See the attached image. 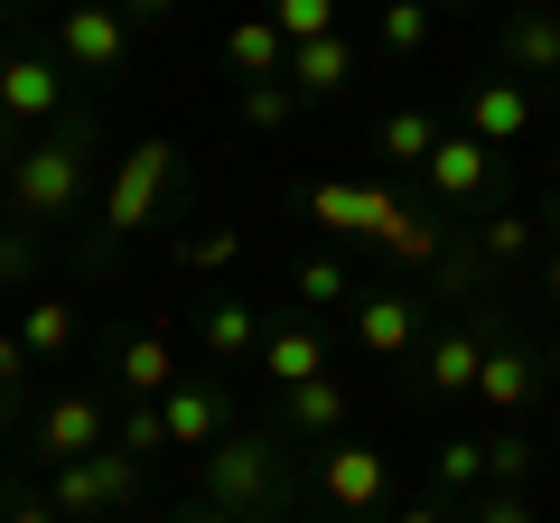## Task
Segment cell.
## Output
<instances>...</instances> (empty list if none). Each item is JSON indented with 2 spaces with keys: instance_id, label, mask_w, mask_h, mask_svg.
I'll use <instances>...</instances> for the list:
<instances>
[{
  "instance_id": "6da1fadb",
  "label": "cell",
  "mask_w": 560,
  "mask_h": 523,
  "mask_svg": "<svg viewBox=\"0 0 560 523\" xmlns=\"http://www.w3.org/2000/svg\"><path fill=\"white\" fill-rule=\"evenodd\" d=\"M197 467H206V504H224V514H243V523H271L280 504L300 496L290 430H224Z\"/></svg>"
},
{
  "instance_id": "7a4b0ae2",
  "label": "cell",
  "mask_w": 560,
  "mask_h": 523,
  "mask_svg": "<svg viewBox=\"0 0 560 523\" xmlns=\"http://www.w3.org/2000/svg\"><path fill=\"white\" fill-rule=\"evenodd\" d=\"M84 187H94V121H57L38 150H20V168H10V216L28 224H57L84 206Z\"/></svg>"
},
{
  "instance_id": "3957f363",
  "label": "cell",
  "mask_w": 560,
  "mask_h": 523,
  "mask_svg": "<svg viewBox=\"0 0 560 523\" xmlns=\"http://www.w3.org/2000/svg\"><path fill=\"white\" fill-rule=\"evenodd\" d=\"M168 187H178V150H168V141H131L121 168H113V187H103V234L131 243L140 224H160Z\"/></svg>"
},
{
  "instance_id": "277c9868",
  "label": "cell",
  "mask_w": 560,
  "mask_h": 523,
  "mask_svg": "<svg viewBox=\"0 0 560 523\" xmlns=\"http://www.w3.org/2000/svg\"><path fill=\"white\" fill-rule=\"evenodd\" d=\"M318 504L346 514V523H374L383 504H393V458L364 449V440H327L318 449Z\"/></svg>"
},
{
  "instance_id": "5b68a950",
  "label": "cell",
  "mask_w": 560,
  "mask_h": 523,
  "mask_svg": "<svg viewBox=\"0 0 560 523\" xmlns=\"http://www.w3.org/2000/svg\"><path fill=\"white\" fill-rule=\"evenodd\" d=\"M57 57L75 66V75H121V57H131L121 0H66L57 10Z\"/></svg>"
},
{
  "instance_id": "8992f818",
  "label": "cell",
  "mask_w": 560,
  "mask_h": 523,
  "mask_svg": "<svg viewBox=\"0 0 560 523\" xmlns=\"http://www.w3.org/2000/svg\"><path fill=\"white\" fill-rule=\"evenodd\" d=\"M420 178H430V197H440V206H504L495 197L504 168H495V150H486L477 131H448V141L420 160Z\"/></svg>"
},
{
  "instance_id": "52a82bcc",
  "label": "cell",
  "mask_w": 560,
  "mask_h": 523,
  "mask_svg": "<svg viewBox=\"0 0 560 523\" xmlns=\"http://www.w3.org/2000/svg\"><path fill=\"white\" fill-rule=\"evenodd\" d=\"M140 496V458L131 449H94V458H75V467H57V514H121V504Z\"/></svg>"
},
{
  "instance_id": "ba28073f",
  "label": "cell",
  "mask_w": 560,
  "mask_h": 523,
  "mask_svg": "<svg viewBox=\"0 0 560 523\" xmlns=\"http://www.w3.org/2000/svg\"><path fill=\"white\" fill-rule=\"evenodd\" d=\"M458 131H477L486 150L533 141V84H523V75H477L467 103H458Z\"/></svg>"
},
{
  "instance_id": "9c48e42d",
  "label": "cell",
  "mask_w": 560,
  "mask_h": 523,
  "mask_svg": "<svg viewBox=\"0 0 560 523\" xmlns=\"http://www.w3.org/2000/svg\"><path fill=\"white\" fill-rule=\"evenodd\" d=\"M160 411H168V449H197V458L224 440V430H234V393H224L215 374H178Z\"/></svg>"
},
{
  "instance_id": "30bf717a",
  "label": "cell",
  "mask_w": 560,
  "mask_h": 523,
  "mask_svg": "<svg viewBox=\"0 0 560 523\" xmlns=\"http://www.w3.org/2000/svg\"><path fill=\"white\" fill-rule=\"evenodd\" d=\"M94 449H113V411H103L94 393H57V403L38 411V458L75 467V458H94Z\"/></svg>"
},
{
  "instance_id": "8fae6325",
  "label": "cell",
  "mask_w": 560,
  "mask_h": 523,
  "mask_svg": "<svg viewBox=\"0 0 560 523\" xmlns=\"http://www.w3.org/2000/svg\"><path fill=\"white\" fill-rule=\"evenodd\" d=\"M420 309H430L420 290H355V346L383 364L420 356Z\"/></svg>"
},
{
  "instance_id": "7c38bea8",
  "label": "cell",
  "mask_w": 560,
  "mask_h": 523,
  "mask_svg": "<svg viewBox=\"0 0 560 523\" xmlns=\"http://www.w3.org/2000/svg\"><path fill=\"white\" fill-rule=\"evenodd\" d=\"M486 411H533L541 403V356L514 337V327H486V374H477Z\"/></svg>"
},
{
  "instance_id": "4fadbf2b",
  "label": "cell",
  "mask_w": 560,
  "mask_h": 523,
  "mask_svg": "<svg viewBox=\"0 0 560 523\" xmlns=\"http://www.w3.org/2000/svg\"><path fill=\"white\" fill-rule=\"evenodd\" d=\"M486 374V337L477 327H440V337H420V393L430 403H467Z\"/></svg>"
},
{
  "instance_id": "5bb4252c",
  "label": "cell",
  "mask_w": 560,
  "mask_h": 523,
  "mask_svg": "<svg viewBox=\"0 0 560 523\" xmlns=\"http://www.w3.org/2000/svg\"><path fill=\"white\" fill-rule=\"evenodd\" d=\"M0 113L10 121H57L66 113V57H0Z\"/></svg>"
},
{
  "instance_id": "9a60e30c",
  "label": "cell",
  "mask_w": 560,
  "mask_h": 523,
  "mask_svg": "<svg viewBox=\"0 0 560 523\" xmlns=\"http://www.w3.org/2000/svg\"><path fill=\"white\" fill-rule=\"evenodd\" d=\"M261 374H271L280 393H290V383H318V374H327V337H318V318H308V309H300V318H280L271 337H261Z\"/></svg>"
},
{
  "instance_id": "2e32d148",
  "label": "cell",
  "mask_w": 560,
  "mask_h": 523,
  "mask_svg": "<svg viewBox=\"0 0 560 523\" xmlns=\"http://www.w3.org/2000/svg\"><path fill=\"white\" fill-rule=\"evenodd\" d=\"M113 383L131 393V403H168V383H178L168 327H140V337H121V356H113Z\"/></svg>"
},
{
  "instance_id": "e0dca14e",
  "label": "cell",
  "mask_w": 560,
  "mask_h": 523,
  "mask_svg": "<svg viewBox=\"0 0 560 523\" xmlns=\"http://www.w3.org/2000/svg\"><path fill=\"white\" fill-rule=\"evenodd\" d=\"M280 430H290V440H346V383L337 374H318V383H290V393H280Z\"/></svg>"
},
{
  "instance_id": "ac0fdd59",
  "label": "cell",
  "mask_w": 560,
  "mask_h": 523,
  "mask_svg": "<svg viewBox=\"0 0 560 523\" xmlns=\"http://www.w3.org/2000/svg\"><path fill=\"white\" fill-rule=\"evenodd\" d=\"M197 337H206V356H215V364H253L271 327L253 318V300H206L197 309Z\"/></svg>"
},
{
  "instance_id": "d6986e66",
  "label": "cell",
  "mask_w": 560,
  "mask_h": 523,
  "mask_svg": "<svg viewBox=\"0 0 560 523\" xmlns=\"http://www.w3.org/2000/svg\"><path fill=\"white\" fill-rule=\"evenodd\" d=\"M224 57H234V75H243V84L290 75V38L271 28V10H253V20H234V28H224Z\"/></svg>"
},
{
  "instance_id": "ffe728a7",
  "label": "cell",
  "mask_w": 560,
  "mask_h": 523,
  "mask_svg": "<svg viewBox=\"0 0 560 523\" xmlns=\"http://www.w3.org/2000/svg\"><path fill=\"white\" fill-rule=\"evenodd\" d=\"M504 75H560V10H514L504 20Z\"/></svg>"
},
{
  "instance_id": "44dd1931",
  "label": "cell",
  "mask_w": 560,
  "mask_h": 523,
  "mask_svg": "<svg viewBox=\"0 0 560 523\" xmlns=\"http://www.w3.org/2000/svg\"><path fill=\"white\" fill-rule=\"evenodd\" d=\"M346 75H355V47L346 38H308V47H290V94H346Z\"/></svg>"
},
{
  "instance_id": "7402d4cb",
  "label": "cell",
  "mask_w": 560,
  "mask_h": 523,
  "mask_svg": "<svg viewBox=\"0 0 560 523\" xmlns=\"http://www.w3.org/2000/svg\"><path fill=\"white\" fill-rule=\"evenodd\" d=\"M374 141H383V160H393V168H420L430 150L448 141V121H440V113H420V103H401V113H383Z\"/></svg>"
},
{
  "instance_id": "603a6c76",
  "label": "cell",
  "mask_w": 560,
  "mask_h": 523,
  "mask_svg": "<svg viewBox=\"0 0 560 523\" xmlns=\"http://www.w3.org/2000/svg\"><path fill=\"white\" fill-rule=\"evenodd\" d=\"M430 486H440V504L448 496H486V440H467V430L440 440V449H430Z\"/></svg>"
},
{
  "instance_id": "cb8c5ba5",
  "label": "cell",
  "mask_w": 560,
  "mask_h": 523,
  "mask_svg": "<svg viewBox=\"0 0 560 523\" xmlns=\"http://www.w3.org/2000/svg\"><path fill=\"white\" fill-rule=\"evenodd\" d=\"M533 243H541V224L523 216V206H486V224H477V253L495 262V271H514V262L533 253Z\"/></svg>"
},
{
  "instance_id": "d4e9b609",
  "label": "cell",
  "mask_w": 560,
  "mask_h": 523,
  "mask_svg": "<svg viewBox=\"0 0 560 523\" xmlns=\"http://www.w3.org/2000/svg\"><path fill=\"white\" fill-rule=\"evenodd\" d=\"M20 346H28V364H57L66 346H75V309L66 300H28L20 309Z\"/></svg>"
},
{
  "instance_id": "484cf974",
  "label": "cell",
  "mask_w": 560,
  "mask_h": 523,
  "mask_svg": "<svg viewBox=\"0 0 560 523\" xmlns=\"http://www.w3.org/2000/svg\"><path fill=\"white\" fill-rule=\"evenodd\" d=\"M430 0H383L374 10V38H383V57H420V47H430Z\"/></svg>"
},
{
  "instance_id": "4316f807",
  "label": "cell",
  "mask_w": 560,
  "mask_h": 523,
  "mask_svg": "<svg viewBox=\"0 0 560 523\" xmlns=\"http://www.w3.org/2000/svg\"><path fill=\"white\" fill-rule=\"evenodd\" d=\"M533 467H541V449L523 440V430H486V486H533Z\"/></svg>"
},
{
  "instance_id": "83f0119b",
  "label": "cell",
  "mask_w": 560,
  "mask_h": 523,
  "mask_svg": "<svg viewBox=\"0 0 560 523\" xmlns=\"http://www.w3.org/2000/svg\"><path fill=\"white\" fill-rule=\"evenodd\" d=\"M113 449H131V458L150 467V458L168 449V411H160V403H131V411L113 421Z\"/></svg>"
},
{
  "instance_id": "f1b7e54d",
  "label": "cell",
  "mask_w": 560,
  "mask_h": 523,
  "mask_svg": "<svg viewBox=\"0 0 560 523\" xmlns=\"http://www.w3.org/2000/svg\"><path fill=\"white\" fill-rule=\"evenodd\" d=\"M271 28L290 47H308V38H337V0H271Z\"/></svg>"
},
{
  "instance_id": "f546056e",
  "label": "cell",
  "mask_w": 560,
  "mask_h": 523,
  "mask_svg": "<svg viewBox=\"0 0 560 523\" xmlns=\"http://www.w3.org/2000/svg\"><path fill=\"white\" fill-rule=\"evenodd\" d=\"M337 300H355V281H346V262L308 253V262H300V309L318 318V309H337Z\"/></svg>"
},
{
  "instance_id": "4dcf8cb0",
  "label": "cell",
  "mask_w": 560,
  "mask_h": 523,
  "mask_svg": "<svg viewBox=\"0 0 560 523\" xmlns=\"http://www.w3.org/2000/svg\"><path fill=\"white\" fill-rule=\"evenodd\" d=\"M290 113H300V94H290V75H271V84H243V121H253V131H280Z\"/></svg>"
},
{
  "instance_id": "1f68e13d",
  "label": "cell",
  "mask_w": 560,
  "mask_h": 523,
  "mask_svg": "<svg viewBox=\"0 0 560 523\" xmlns=\"http://www.w3.org/2000/svg\"><path fill=\"white\" fill-rule=\"evenodd\" d=\"M458 523H541V514H533V496H514V486H486V496H467Z\"/></svg>"
},
{
  "instance_id": "d6a6232c",
  "label": "cell",
  "mask_w": 560,
  "mask_h": 523,
  "mask_svg": "<svg viewBox=\"0 0 560 523\" xmlns=\"http://www.w3.org/2000/svg\"><path fill=\"white\" fill-rule=\"evenodd\" d=\"M178 10H187V0H121V20H131V28H168Z\"/></svg>"
},
{
  "instance_id": "836d02e7",
  "label": "cell",
  "mask_w": 560,
  "mask_h": 523,
  "mask_svg": "<svg viewBox=\"0 0 560 523\" xmlns=\"http://www.w3.org/2000/svg\"><path fill=\"white\" fill-rule=\"evenodd\" d=\"M28 374V346H20V327H0V393Z\"/></svg>"
},
{
  "instance_id": "e575fe53",
  "label": "cell",
  "mask_w": 560,
  "mask_h": 523,
  "mask_svg": "<svg viewBox=\"0 0 560 523\" xmlns=\"http://www.w3.org/2000/svg\"><path fill=\"white\" fill-rule=\"evenodd\" d=\"M28 262H38V253H28V234H0V271H10V281H20Z\"/></svg>"
},
{
  "instance_id": "d590c367",
  "label": "cell",
  "mask_w": 560,
  "mask_h": 523,
  "mask_svg": "<svg viewBox=\"0 0 560 523\" xmlns=\"http://www.w3.org/2000/svg\"><path fill=\"white\" fill-rule=\"evenodd\" d=\"M393 523H458V514H448V504H440V496H420V504H401V514H393Z\"/></svg>"
},
{
  "instance_id": "8d00e7d4",
  "label": "cell",
  "mask_w": 560,
  "mask_h": 523,
  "mask_svg": "<svg viewBox=\"0 0 560 523\" xmlns=\"http://www.w3.org/2000/svg\"><path fill=\"white\" fill-rule=\"evenodd\" d=\"M168 523H243V514H224V504H206V496H197L187 514H168Z\"/></svg>"
},
{
  "instance_id": "74e56055",
  "label": "cell",
  "mask_w": 560,
  "mask_h": 523,
  "mask_svg": "<svg viewBox=\"0 0 560 523\" xmlns=\"http://www.w3.org/2000/svg\"><path fill=\"white\" fill-rule=\"evenodd\" d=\"M0 523H66V514H57V504H10Z\"/></svg>"
},
{
  "instance_id": "f35d334b",
  "label": "cell",
  "mask_w": 560,
  "mask_h": 523,
  "mask_svg": "<svg viewBox=\"0 0 560 523\" xmlns=\"http://www.w3.org/2000/svg\"><path fill=\"white\" fill-rule=\"evenodd\" d=\"M541 300H560V243L541 253Z\"/></svg>"
},
{
  "instance_id": "ab89813d",
  "label": "cell",
  "mask_w": 560,
  "mask_h": 523,
  "mask_svg": "<svg viewBox=\"0 0 560 523\" xmlns=\"http://www.w3.org/2000/svg\"><path fill=\"white\" fill-rule=\"evenodd\" d=\"M541 234H551V243H560V197H551V206H541Z\"/></svg>"
},
{
  "instance_id": "60d3db41",
  "label": "cell",
  "mask_w": 560,
  "mask_h": 523,
  "mask_svg": "<svg viewBox=\"0 0 560 523\" xmlns=\"http://www.w3.org/2000/svg\"><path fill=\"white\" fill-rule=\"evenodd\" d=\"M541 160H551V178H560V141H551V150H541Z\"/></svg>"
},
{
  "instance_id": "b9f144b4",
  "label": "cell",
  "mask_w": 560,
  "mask_h": 523,
  "mask_svg": "<svg viewBox=\"0 0 560 523\" xmlns=\"http://www.w3.org/2000/svg\"><path fill=\"white\" fill-rule=\"evenodd\" d=\"M541 374H560V346H551V364H541Z\"/></svg>"
},
{
  "instance_id": "7bdbcfd3",
  "label": "cell",
  "mask_w": 560,
  "mask_h": 523,
  "mask_svg": "<svg viewBox=\"0 0 560 523\" xmlns=\"http://www.w3.org/2000/svg\"><path fill=\"white\" fill-rule=\"evenodd\" d=\"M0 10H20V0H0Z\"/></svg>"
}]
</instances>
